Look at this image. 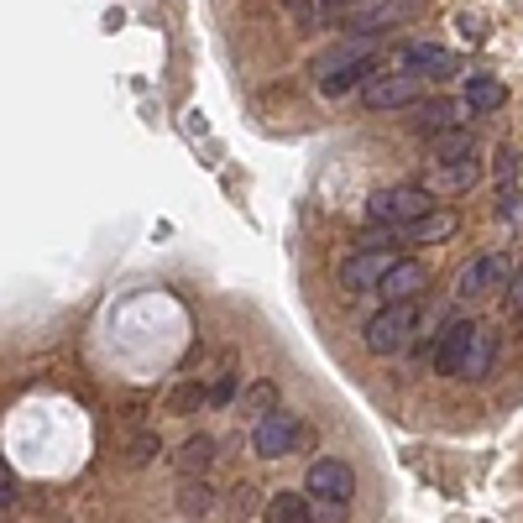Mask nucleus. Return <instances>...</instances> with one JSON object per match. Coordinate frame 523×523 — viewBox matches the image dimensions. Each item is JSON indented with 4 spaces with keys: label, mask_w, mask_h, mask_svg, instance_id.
Here are the masks:
<instances>
[{
    "label": "nucleus",
    "mask_w": 523,
    "mask_h": 523,
    "mask_svg": "<svg viewBox=\"0 0 523 523\" xmlns=\"http://www.w3.org/2000/svg\"><path fill=\"white\" fill-rule=\"evenodd\" d=\"M471 330H476V320H450V325H445L440 346H435V372H440V377H456V367H461V351H466Z\"/></svg>",
    "instance_id": "13"
},
{
    "label": "nucleus",
    "mask_w": 523,
    "mask_h": 523,
    "mask_svg": "<svg viewBox=\"0 0 523 523\" xmlns=\"http://www.w3.org/2000/svg\"><path fill=\"white\" fill-rule=\"evenodd\" d=\"M152 450H163V445H157V435H147V429H142V435L131 440V461H136V466L152 461Z\"/></svg>",
    "instance_id": "24"
},
{
    "label": "nucleus",
    "mask_w": 523,
    "mask_h": 523,
    "mask_svg": "<svg viewBox=\"0 0 523 523\" xmlns=\"http://www.w3.org/2000/svg\"><path fill=\"white\" fill-rule=\"evenodd\" d=\"M361 335H367V351H377V356L408 351V346L419 340V299H414V304H382Z\"/></svg>",
    "instance_id": "2"
},
{
    "label": "nucleus",
    "mask_w": 523,
    "mask_h": 523,
    "mask_svg": "<svg viewBox=\"0 0 523 523\" xmlns=\"http://www.w3.org/2000/svg\"><path fill=\"white\" fill-rule=\"evenodd\" d=\"M450 231H456V215H450V210H429V215L398 225V231H388V236H393V246H398V241H445Z\"/></svg>",
    "instance_id": "14"
},
{
    "label": "nucleus",
    "mask_w": 523,
    "mask_h": 523,
    "mask_svg": "<svg viewBox=\"0 0 523 523\" xmlns=\"http://www.w3.org/2000/svg\"><path fill=\"white\" fill-rule=\"evenodd\" d=\"M508 304L523 314V272H518V278H513V288H508Z\"/></svg>",
    "instance_id": "25"
},
{
    "label": "nucleus",
    "mask_w": 523,
    "mask_h": 523,
    "mask_svg": "<svg viewBox=\"0 0 523 523\" xmlns=\"http://www.w3.org/2000/svg\"><path fill=\"white\" fill-rule=\"evenodd\" d=\"M173 461H178V471H184L189 482H194V476L210 471V461H215V440H210V435H189V440H184V450H178Z\"/></svg>",
    "instance_id": "18"
},
{
    "label": "nucleus",
    "mask_w": 523,
    "mask_h": 523,
    "mask_svg": "<svg viewBox=\"0 0 523 523\" xmlns=\"http://www.w3.org/2000/svg\"><path fill=\"white\" fill-rule=\"evenodd\" d=\"M492 361H497V335L476 320V330H471V340H466V351H461V367H456V377L461 382H482L487 372H492Z\"/></svg>",
    "instance_id": "11"
},
{
    "label": "nucleus",
    "mask_w": 523,
    "mask_h": 523,
    "mask_svg": "<svg viewBox=\"0 0 523 523\" xmlns=\"http://www.w3.org/2000/svg\"><path fill=\"white\" fill-rule=\"evenodd\" d=\"M398 63H403V74H414V79H450L461 68V58L450 48H440V42H403Z\"/></svg>",
    "instance_id": "6"
},
{
    "label": "nucleus",
    "mask_w": 523,
    "mask_h": 523,
    "mask_svg": "<svg viewBox=\"0 0 523 523\" xmlns=\"http://www.w3.org/2000/svg\"><path fill=\"white\" fill-rule=\"evenodd\" d=\"M503 100H508V89L497 84V79H487V74H476V79L466 84V110H471V116H492Z\"/></svg>",
    "instance_id": "17"
},
{
    "label": "nucleus",
    "mask_w": 523,
    "mask_h": 523,
    "mask_svg": "<svg viewBox=\"0 0 523 523\" xmlns=\"http://www.w3.org/2000/svg\"><path fill=\"white\" fill-rule=\"evenodd\" d=\"M503 283H508V257H503V252H482V257H471V262L461 267V278H456L461 299H482V293L503 288Z\"/></svg>",
    "instance_id": "8"
},
{
    "label": "nucleus",
    "mask_w": 523,
    "mask_h": 523,
    "mask_svg": "<svg viewBox=\"0 0 523 523\" xmlns=\"http://www.w3.org/2000/svg\"><path fill=\"white\" fill-rule=\"evenodd\" d=\"M408 110H414V116H408V126L424 131V136H440V131H450V126L466 121L456 100H414Z\"/></svg>",
    "instance_id": "12"
},
{
    "label": "nucleus",
    "mask_w": 523,
    "mask_h": 523,
    "mask_svg": "<svg viewBox=\"0 0 523 523\" xmlns=\"http://www.w3.org/2000/svg\"><path fill=\"white\" fill-rule=\"evenodd\" d=\"M262 518L267 523H309V497L304 492H272Z\"/></svg>",
    "instance_id": "16"
},
{
    "label": "nucleus",
    "mask_w": 523,
    "mask_h": 523,
    "mask_svg": "<svg viewBox=\"0 0 523 523\" xmlns=\"http://www.w3.org/2000/svg\"><path fill=\"white\" fill-rule=\"evenodd\" d=\"M398 257L393 252H377V246H361V252H351L346 262H340V288L346 293H361V288H377L382 272H388Z\"/></svg>",
    "instance_id": "7"
},
{
    "label": "nucleus",
    "mask_w": 523,
    "mask_h": 523,
    "mask_svg": "<svg viewBox=\"0 0 523 523\" xmlns=\"http://www.w3.org/2000/svg\"><path fill=\"white\" fill-rule=\"evenodd\" d=\"M204 403H215V408H231V403H236V377H231V372H225V377L215 382V388H210V393H204Z\"/></svg>",
    "instance_id": "23"
},
{
    "label": "nucleus",
    "mask_w": 523,
    "mask_h": 523,
    "mask_svg": "<svg viewBox=\"0 0 523 523\" xmlns=\"http://www.w3.org/2000/svg\"><path fill=\"white\" fill-rule=\"evenodd\" d=\"M304 492L314 497V503H335V508H351V492H356V471H351L346 461L325 456V461H314V466H309V482H304Z\"/></svg>",
    "instance_id": "5"
},
{
    "label": "nucleus",
    "mask_w": 523,
    "mask_h": 523,
    "mask_svg": "<svg viewBox=\"0 0 523 523\" xmlns=\"http://www.w3.org/2000/svg\"><path fill=\"white\" fill-rule=\"evenodd\" d=\"M419 100V79L414 74H377L367 79V105L372 110H408Z\"/></svg>",
    "instance_id": "10"
},
{
    "label": "nucleus",
    "mask_w": 523,
    "mask_h": 523,
    "mask_svg": "<svg viewBox=\"0 0 523 523\" xmlns=\"http://www.w3.org/2000/svg\"><path fill=\"white\" fill-rule=\"evenodd\" d=\"M424 283H429V272H424V262H393L388 272H382V283H377V293L388 304H414L419 293H424Z\"/></svg>",
    "instance_id": "9"
},
{
    "label": "nucleus",
    "mask_w": 523,
    "mask_h": 523,
    "mask_svg": "<svg viewBox=\"0 0 523 523\" xmlns=\"http://www.w3.org/2000/svg\"><path fill=\"white\" fill-rule=\"evenodd\" d=\"M476 178H482V163H435V173H429V194H461V189H471Z\"/></svg>",
    "instance_id": "15"
},
{
    "label": "nucleus",
    "mask_w": 523,
    "mask_h": 523,
    "mask_svg": "<svg viewBox=\"0 0 523 523\" xmlns=\"http://www.w3.org/2000/svg\"><path fill=\"white\" fill-rule=\"evenodd\" d=\"M435 210V194H429L424 184H398V189H377L367 199V220L377 225V231H398V225L419 220Z\"/></svg>",
    "instance_id": "3"
},
{
    "label": "nucleus",
    "mask_w": 523,
    "mask_h": 523,
    "mask_svg": "<svg viewBox=\"0 0 523 523\" xmlns=\"http://www.w3.org/2000/svg\"><path fill=\"white\" fill-rule=\"evenodd\" d=\"M199 403H204V388H199V382H184V388H178V393L168 398V408H173V414H194Z\"/></svg>",
    "instance_id": "21"
},
{
    "label": "nucleus",
    "mask_w": 523,
    "mask_h": 523,
    "mask_svg": "<svg viewBox=\"0 0 523 523\" xmlns=\"http://www.w3.org/2000/svg\"><path fill=\"white\" fill-rule=\"evenodd\" d=\"M210 503H215V497H210V487H204V476L184 487V513H204Z\"/></svg>",
    "instance_id": "22"
},
{
    "label": "nucleus",
    "mask_w": 523,
    "mask_h": 523,
    "mask_svg": "<svg viewBox=\"0 0 523 523\" xmlns=\"http://www.w3.org/2000/svg\"><path fill=\"white\" fill-rule=\"evenodd\" d=\"M272 408H283V403H278V388H272V382H257V388L241 398V414L252 419V424H262V419L272 414Z\"/></svg>",
    "instance_id": "20"
},
{
    "label": "nucleus",
    "mask_w": 523,
    "mask_h": 523,
    "mask_svg": "<svg viewBox=\"0 0 523 523\" xmlns=\"http://www.w3.org/2000/svg\"><path fill=\"white\" fill-rule=\"evenodd\" d=\"M471 152H476V136L466 126H450L435 136V157L440 163H471Z\"/></svg>",
    "instance_id": "19"
},
{
    "label": "nucleus",
    "mask_w": 523,
    "mask_h": 523,
    "mask_svg": "<svg viewBox=\"0 0 523 523\" xmlns=\"http://www.w3.org/2000/svg\"><path fill=\"white\" fill-rule=\"evenodd\" d=\"M304 445V424L293 419V408H272V414L252 429V450L262 461H283Z\"/></svg>",
    "instance_id": "4"
},
{
    "label": "nucleus",
    "mask_w": 523,
    "mask_h": 523,
    "mask_svg": "<svg viewBox=\"0 0 523 523\" xmlns=\"http://www.w3.org/2000/svg\"><path fill=\"white\" fill-rule=\"evenodd\" d=\"M372 48H377L372 32H351L346 42L325 48L314 58V89H320V95H346L351 84L372 79Z\"/></svg>",
    "instance_id": "1"
}]
</instances>
